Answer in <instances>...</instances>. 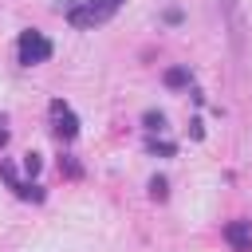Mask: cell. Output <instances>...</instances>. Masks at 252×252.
Wrapping results in <instances>:
<instances>
[{
    "label": "cell",
    "instance_id": "cell-1",
    "mask_svg": "<svg viewBox=\"0 0 252 252\" xmlns=\"http://www.w3.org/2000/svg\"><path fill=\"white\" fill-rule=\"evenodd\" d=\"M118 4H122V0H87V4H79V8H67V24H75V28H94V24L110 20V16L118 12Z\"/></svg>",
    "mask_w": 252,
    "mask_h": 252
},
{
    "label": "cell",
    "instance_id": "cell-2",
    "mask_svg": "<svg viewBox=\"0 0 252 252\" xmlns=\"http://www.w3.org/2000/svg\"><path fill=\"white\" fill-rule=\"evenodd\" d=\"M43 59H51V39L43 32H24L20 35V63L24 67H35Z\"/></svg>",
    "mask_w": 252,
    "mask_h": 252
},
{
    "label": "cell",
    "instance_id": "cell-3",
    "mask_svg": "<svg viewBox=\"0 0 252 252\" xmlns=\"http://www.w3.org/2000/svg\"><path fill=\"white\" fill-rule=\"evenodd\" d=\"M51 122H55V134H59L63 142H71V138L79 134V118H75V110H71L63 98L51 102Z\"/></svg>",
    "mask_w": 252,
    "mask_h": 252
},
{
    "label": "cell",
    "instance_id": "cell-4",
    "mask_svg": "<svg viewBox=\"0 0 252 252\" xmlns=\"http://www.w3.org/2000/svg\"><path fill=\"white\" fill-rule=\"evenodd\" d=\"M224 240H228L236 252H252V224H248V220H228V224H224Z\"/></svg>",
    "mask_w": 252,
    "mask_h": 252
},
{
    "label": "cell",
    "instance_id": "cell-5",
    "mask_svg": "<svg viewBox=\"0 0 252 252\" xmlns=\"http://www.w3.org/2000/svg\"><path fill=\"white\" fill-rule=\"evenodd\" d=\"M185 83H189V71L185 67H169L165 71V87H185Z\"/></svg>",
    "mask_w": 252,
    "mask_h": 252
},
{
    "label": "cell",
    "instance_id": "cell-6",
    "mask_svg": "<svg viewBox=\"0 0 252 252\" xmlns=\"http://www.w3.org/2000/svg\"><path fill=\"white\" fill-rule=\"evenodd\" d=\"M150 197H154V201H165V197H169V181H165V177H154V181H150Z\"/></svg>",
    "mask_w": 252,
    "mask_h": 252
},
{
    "label": "cell",
    "instance_id": "cell-7",
    "mask_svg": "<svg viewBox=\"0 0 252 252\" xmlns=\"http://www.w3.org/2000/svg\"><path fill=\"white\" fill-rule=\"evenodd\" d=\"M16 193H20L24 201H43V193H39V185H24V181H20V185H16Z\"/></svg>",
    "mask_w": 252,
    "mask_h": 252
},
{
    "label": "cell",
    "instance_id": "cell-8",
    "mask_svg": "<svg viewBox=\"0 0 252 252\" xmlns=\"http://www.w3.org/2000/svg\"><path fill=\"white\" fill-rule=\"evenodd\" d=\"M146 126L150 130H165V114L161 110H146Z\"/></svg>",
    "mask_w": 252,
    "mask_h": 252
},
{
    "label": "cell",
    "instance_id": "cell-9",
    "mask_svg": "<svg viewBox=\"0 0 252 252\" xmlns=\"http://www.w3.org/2000/svg\"><path fill=\"white\" fill-rule=\"evenodd\" d=\"M24 169H28V173H39V158L28 154V158H24Z\"/></svg>",
    "mask_w": 252,
    "mask_h": 252
},
{
    "label": "cell",
    "instance_id": "cell-10",
    "mask_svg": "<svg viewBox=\"0 0 252 252\" xmlns=\"http://www.w3.org/2000/svg\"><path fill=\"white\" fill-rule=\"evenodd\" d=\"M4 142H8V130H4V126H0V146H4Z\"/></svg>",
    "mask_w": 252,
    "mask_h": 252
}]
</instances>
